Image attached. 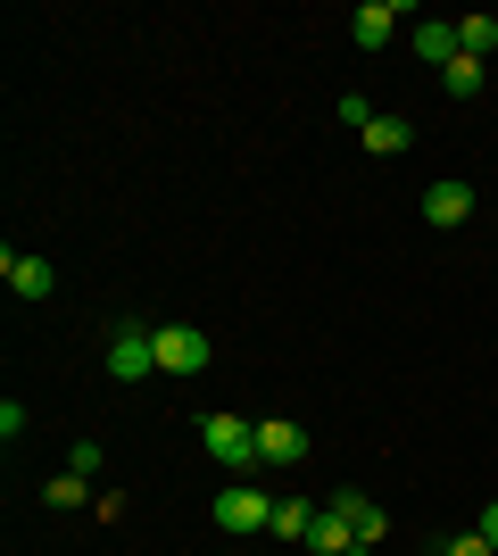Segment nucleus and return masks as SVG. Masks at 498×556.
<instances>
[{
	"label": "nucleus",
	"instance_id": "f257e3e1",
	"mask_svg": "<svg viewBox=\"0 0 498 556\" xmlns=\"http://www.w3.org/2000/svg\"><path fill=\"white\" fill-rule=\"evenodd\" d=\"M200 448H208L225 473H241V482L266 465L258 457V424H241V416H200Z\"/></svg>",
	"mask_w": 498,
	"mask_h": 556
},
{
	"label": "nucleus",
	"instance_id": "f03ea898",
	"mask_svg": "<svg viewBox=\"0 0 498 556\" xmlns=\"http://www.w3.org/2000/svg\"><path fill=\"white\" fill-rule=\"evenodd\" d=\"M266 523H274V498H266L258 482H233V490H216V532L250 540V532H266Z\"/></svg>",
	"mask_w": 498,
	"mask_h": 556
},
{
	"label": "nucleus",
	"instance_id": "7ed1b4c3",
	"mask_svg": "<svg viewBox=\"0 0 498 556\" xmlns=\"http://www.w3.org/2000/svg\"><path fill=\"white\" fill-rule=\"evenodd\" d=\"M150 349H158V374H200L216 357V341L200 325H158V332H150Z\"/></svg>",
	"mask_w": 498,
	"mask_h": 556
},
{
	"label": "nucleus",
	"instance_id": "20e7f679",
	"mask_svg": "<svg viewBox=\"0 0 498 556\" xmlns=\"http://www.w3.org/2000/svg\"><path fill=\"white\" fill-rule=\"evenodd\" d=\"M158 374V349H150L142 325H117L108 332V382H150Z\"/></svg>",
	"mask_w": 498,
	"mask_h": 556
},
{
	"label": "nucleus",
	"instance_id": "39448f33",
	"mask_svg": "<svg viewBox=\"0 0 498 556\" xmlns=\"http://www.w3.org/2000/svg\"><path fill=\"white\" fill-rule=\"evenodd\" d=\"M0 282H9L17 300H50V291H59L50 257H34V250H9V257H0Z\"/></svg>",
	"mask_w": 498,
	"mask_h": 556
},
{
	"label": "nucleus",
	"instance_id": "423d86ee",
	"mask_svg": "<svg viewBox=\"0 0 498 556\" xmlns=\"http://www.w3.org/2000/svg\"><path fill=\"white\" fill-rule=\"evenodd\" d=\"M332 507L349 515V540H357V548H374V540L391 532V515H382L374 498H366V490H332Z\"/></svg>",
	"mask_w": 498,
	"mask_h": 556
},
{
	"label": "nucleus",
	"instance_id": "0eeeda50",
	"mask_svg": "<svg viewBox=\"0 0 498 556\" xmlns=\"http://www.w3.org/2000/svg\"><path fill=\"white\" fill-rule=\"evenodd\" d=\"M399 17H407V0H366L349 17V34H357V50H382L391 34H399Z\"/></svg>",
	"mask_w": 498,
	"mask_h": 556
},
{
	"label": "nucleus",
	"instance_id": "6e6552de",
	"mask_svg": "<svg viewBox=\"0 0 498 556\" xmlns=\"http://www.w3.org/2000/svg\"><path fill=\"white\" fill-rule=\"evenodd\" d=\"M416 59H432V67L465 59V42H457V17H416Z\"/></svg>",
	"mask_w": 498,
	"mask_h": 556
},
{
	"label": "nucleus",
	"instance_id": "1a4fd4ad",
	"mask_svg": "<svg viewBox=\"0 0 498 556\" xmlns=\"http://www.w3.org/2000/svg\"><path fill=\"white\" fill-rule=\"evenodd\" d=\"M465 216H474V184H432L424 191V225H465Z\"/></svg>",
	"mask_w": 498,
	"mask_h": 556
},
{
	"label": "nucleus",
	"instance_id": "9d476101",
	"mask_svg": "<svg viewBox=\"0 0 498 556\" xmlns=\"http://www.w3.org/2000/svg\"><path fill=\"white\" fill-rule=\"evenodd\" d=\"M258 457H266V465H299V457H308V432H299V424H283V416L258 424Z\"/></svg>",
	"mask_w": 498,
	"mask_h": 556
},
{
	"label": "nucleus",
	"instance_id": "9b49d317",
	"mask_svg": "<svg viewBox=\"0 0 498 556\" xmlns=\"http://www.w3.org/2000/svg\"><path fill=\"white\" fill-rule=\"evenodd\" d=\"M308 548H316V556H366V548L349 540V515H341V507H316V532H308Z\"/></svg>",
	"mask_w": 498,
	"mask_h": 556
},
{
	"label": "nucleus",
	"instance_id": "f8f14e48",
	"mask_svg": "<svg viewBox=\"0 0 498 556\" xmlns=\"http://www.w3.org/2000/svg\"><path fill=\"white\" fill-rule=\"evenodd\" d=\"M407 141H416V125H407V116H374V125H366V150H374V159H399Z\"/></svg>",
	"mask_w": 498,
	"mask_h": 556
},
{
	"label": "nucleus",
	"instance_id": "ddd939ff",
	"mask_svg": "<svg viewBox=\"0 0 498 556\" xmlns=\"http://www.w3.org/2000/svg\"><path fill=\"white\" fill-rule=\"evenodd\" d=\"M266 532L291 548V540H308V532H316V507H299V498H274V523H266Z\"/></svg>",
	"mask_w": 498,
	"mask_h": 556
},
{
	"label": "nucleus",
	"instance_id": "4468645a",
	"mask_svg": "<svg viewBox=\"0 0 498 556\" xmlns=\"http://www.w3.org/2000/svg\"><path fill=\"white\" fill-rule=\"evenodd\" d=\"M457 42H465V59H490L498 50V17H457Z\"/></svg>",
	"mask_w": 498,
	"mask_h": 556
},
{
	"label": "nucleus",
	"instance_id": "2eb2a0df",
	"mask_svg": "<svg viewBox=\"0 0 498 556\" xmlns=\"http://www.w3.org/2000/svg\"><path fill=\"white\" fill-rule=\"evenodd\" d=\"M84 498H92V490H84V473H50V482H42V507H59V515L84 507Z\"/></svg>",
	"mask_w": 498,
	"mask_h": 556
},
{
	"label": "nucleus",
	"instance_id": "dca6fc26",
	"mask_svg": "<svg viewBox=\"0 0 498 556\" xmlns=\"http://www.w3.org/2000/svg\"><path fill=\"white\" fill-rule=\"evenodd\" d=\"M440 84H449L457 100H465V92H482V59H449V67H440Z\"/></svg>",
	"mask_w": 498,
	"mask_h": 556
},
{
	"label": "nucleus",
	"instance_id": "f3484780",
	"mask_svg": "<svg viewBox=\"0 0 498 556\" xmlns=\"http://www.w3.org/2000/svg\"><path fill=\"white\" fill-rule=\"evenodd\" d=\"M374 100H366V92H341V125H349V134H366V125H374Z\"/></svg>",
	"mask_w": 498,
	"mask_h": 556
},
{
	"label": "nucleus",
	"instance_id": "a211bd4d",
	"mask_svg": "<svg viewBox=\"0 0 498 556\" xmlns=\"http://www.w3.org/2000/svg\"><path fill=\"white\" fill-rule=\"evenodd\" d=\"M67 473H84V482H92V473H100V441H75V448H67Z\"/></svg>",
	"mask_w": 498,
	"mask_h": 556
},
{
	"label": "nucleus",
	"instance_id": "6ab92c4d",
	"mask_svg": "<svg viewBox=\"0 0 498 556\" xmlns=\"http://www.w3.org/2000/svg\"><path fill=\"white\" fill-rule=\"evenodd\" d=\"M0 441H9V448L25 441V407H17V399H0Z\"/></svg>",
	"mask_w": 498,
	"mask_h": 556
},
{
	"label": "nucleus",
	"instance_id": "aec40b11",
	"mask_svg": "<svg viewBox=\"0 0 498 556\" xmlns=\"http://www.w3.org/2000/svg\"><path fill=\"white\" fill-rule=\"evenodd\" d=\"M440 556H498V548H490V540H482V532H457V540H449V548H440Z\"/></svg>",
	"mask_w": 498,
	"mask_h": 556
},
{
	"label": "nucleus",
	"instance_id": "412c9836",
	"mask_svg": "<svg viewBox=\"0 0 498 556\" xmlns=\"http://www.w3.org/2000/svg\"><path fill=\"white\" fill-rule=\"evenodd\" d=\"M482 540H490V548H498V498H490V507H482Z\"/></svg>",
	"mask_w": 498,
	"mask_h": 556
}]
</instances>
